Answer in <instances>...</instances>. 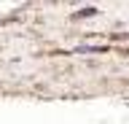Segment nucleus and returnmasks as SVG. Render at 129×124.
<instances>
[]
</instances>
